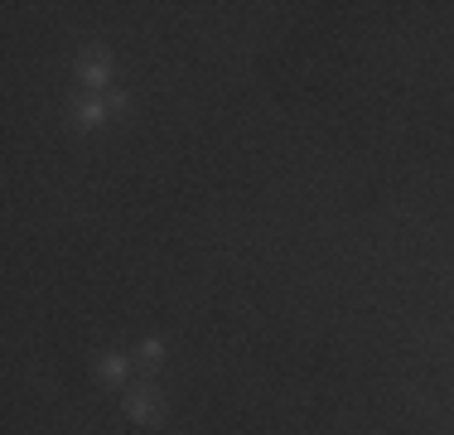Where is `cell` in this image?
Segmentation results:
<instances>
[{
  "instance_id": "cell-1",
  "label": "cell",
  "mask_w": 454,
  "mask_h": 435,
  "mask_svg": "<svg viewBox=\"0 0 454 435\" xmlns=\"http://www.w3.org/2000/svg\"><path fill=\"white\" fill-rule=\"evenodd\" d=\"M121 107V97H87L78 107V126H92V121H107V111Z\"/></svg>"
},
{
  "instance_id": "cell-2",
  "label": "cell",
  "mask_w": 454,
  "mask_h": 435,
  "mask_svg": "<svg viewBox=\"0 0 454 435\" xmlns=\"http://www.w3.org/2000/svg\"><path fill=\"white\" fill-rule=\"evenodd\" d=\"M131 416H135V421H160V397H155V392L131 397Z\"/></svg>"
},
{
  "instance_id": "cell-3",
  "label": "cell",
  "mask_w": 454,
  "mask_h": 435,
  "mask_svg": "<svg viewBox=\"0 0 454 435\" xmlns=\"http://www.w3.org/2000/svg\"><path fill=\"white\" fill-rule=\"evenodd\" d=\"M107 63H102V58H92V63H87V68H82V82H92V87H102V82H107Z\"/></svg>"
},
{
  "instance_id": "cell-4",
  "label": "cell",
  "mask_w": 454,
  "mask_h": 435,
  "mask_svg": "<svg viewBox=\"0 0 454 435\" xmlns=\"http://www.w3.org/2000/svg\"><path fill=\"white\" fill-rule=\"evenodd\" d=\"M121 373H126L121 358H107V363H102V378H107V382H121Z\"/></svg>"
},
{
  "instance_id": "cell-5",
  "label": "cell",
  "mask_w": 454,
  "mask_h": 435,
  "mask_svg": "<svg viewBox=\"0 0 454 435\" xmlns=\"http://www.w3.org/2000/svg\"><path fill=\"white\" fill-rule=\"evenodd\" d=\"M140 358H145L150 368H155V363H160V344H145V349H140Z\"/></svg>"
}]
</instances>
